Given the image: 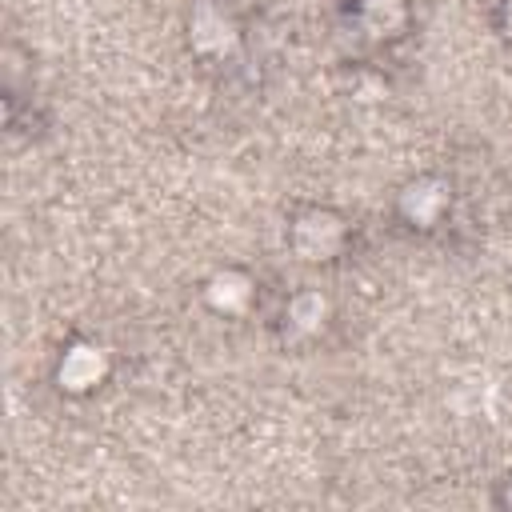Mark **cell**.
<instances>
[{"instance_id": "6da1fadb", "label": "cell", "mask_w": 512, "mask_h": 512, "mask_svg": "<svg viewBox=\"0 0 512 512\" xmlns=\"http://www.w3.org/2000/svg\"><path fill=\"white\" fill-rule=\"evenodd\" d=\"M104 376H108V352L100 344H88V340L72 344L56 364V384L72 396H84V392L100 388Z\"/></svg>"}, {"instance_id": "7a4b0ae2", "label": "cell", "mask_w": 512, "mask_h": 512, "mask_svg": "<svg viewBox=\"0 0 512 512\" xmlns=\"http://www.w3.org/2000/svg\"><path fill=\"white\" fill-rule=\"evenodd\" d=\"M292 244L304 260H332L344 244V224L328 212H308L292 228Z\"/></svg>"}, {"instance_id": "3957f363", "label": "cell", "mask_w": 512, "mask_h": 512, "mask_svg": "<svg viewBox=\"0 0 512 512\" xmlns=\"http://www.w3.org/2000/svg\"><path fill=\"white\" fill-rule=\"evenodd\" d=\"M188 36H192V48L200 52H228L232 40H236V24L228 20V12L216 4V0H200L188 16Z\"/></svg>"}, {"instance_id": "277c9868", "label": "cell", "mask_w": 512, "mask_h": 512, "mask_svg": "<svg viewBox=\"0 0 512 512\" xmlns=\"http://www.w3.org/2000/svg\"><path fill=\"white\" fill-rule=\"evenodd\" d=\"M400 212L416 224V228H432L444 212H448V188L440 180H412L404 192H400Z\"/></svg>"}, {"instance_id": "5b68a950", "label": "cell", "mask_w": 512, "mask_h": 512, "mask_svg": "<svg viewBox=\"0 0 512 512\" xmlns=\"http://www.w3.org/2000/svg\"><path fill=\"white\" fill-rule=\"evenodd\" d=\"M204 292H208V304H212L216 312H224V316H240V312L252 304V280H248L244 272H236V268L216 272Z\"/></svg>"}, {"instance_id": "8992f818", "label": "cell", "mask_w": 512, "mask_h": 512, "mask_svg": "<svg viewBox=\"0 0 512 512\" xmlns=\"http://www.w3.org/2000/svg\"><path fill=\"white\" fill-rule=\"evenodd\" d=\"M324 316H328V300H324L320 292H296V296L288 300V324H292L296 332H304V336L320 332V328H324Z\"/></svg>"}, {"instance_id": "52a82bcc", "label": "cell", "mask_w": 512, "mask_h": 512, "mask_svg": "<svg viewBox=\"0 0 512 512\" xmlns=\"http://www.w3.org/2000/svg\"><path fill=\"white\" fill-rule=\"evenodd\" d=\"M360 12L376 36H388L392 28L404 24V0H360Z\"/></svg>"}, {"instance_id": "ba28073f", "label": "cell", "mask_w": 512, "mask_h": 512, "mask_svg": "<svg viewBox=\"0 0 512 512\" xmlns=\"http://www.w3.org/2000/svg\"><path fill=\"white\" fill-rule=\"evenodd\" d=\"M508 504H512V492H508Z\"/></svg>"}]
</instances>
